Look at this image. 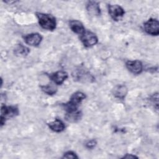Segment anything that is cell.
Instances as JSON below:
<instances>
[{
	"label": "cell",
	"instance_id": "1",
	"mask_svg": "<svg viewBox=\"0 0 159 159\" xmlns=\"http://www.w3.org/2000/svg\"><path fill=\"white\" fill-rule=\"evenodd\" d=\"M86 98L84 93L76 91L72 94L68 102L63 104V107L66 112H71L78 110V107L81 101Z\"/></svg>",
	"mask_w": 159,
	"mask_h": 159
},
{
	"label": "cell",
	"instance_id": "2",
	"mask_svg": "<svg viewBox=\"0 0 159 159\" xmlns=\"http://www.w3.org/2000/svg\"><path fill=\"white\" fill-rule=\"evenodd\" d=\"M35 14L38 19L39 24L43 29L48 30H53L55 29L57 22L54 16L51 14L41 12H36Z\"/></svg>",
	"mask_w": 159,
	"mask_h": 159
},
{
	"label": "cell",
	"instance_id": "3",
	"mask_svg": "<svg viewBox=\"0 0 159 159\" xmlns=\"http://www.w3.org/2000/svg\"><path fill=\"white\" fill-rule=\"evenodd\" d=\"M1 125L2 126L5 124L6 120L9 117H14L19 114V109L16 106H6L2 105L1 109Z\"/></svg>",
	"mask_w": 159,
	"mask_h": 159
},
{
	"label": "cell",
	"instance_id": "4",
	"mask_svg": "<svg viewBox=\"0 0 159 159\" xmlns=\"http://www.w3.org/2000/svg\"><path fill=\"white\" fill-rule=\"evenodd\" d=\"M80 40L85 47H91L95 45L98 41L96 34L89 30H85L81 35Z\"/></svg>",
	"mask_w": 159,
	"mask_h": 159
},
{
	"label": "cell",
	"instance_id": "5",
	"mask_svg": "<svg viewBox=\"0 0 159 159\" xmlns=\"http://www.w3.org/2000/svg\"><path fill=\"white\" fill-rule=\"evenodd\" d=\"M74 80L80 82H92L94 81V77L89 73V72L84 69H77L72 73Z\"/></svg>",
	"mask_w": 159,
	"mask_h": 159
},
{
	"label": "cell",
	"instance_id": "6",
	"mask_svg": "<svg viewBox=\"0 0 159 159\" xmlns=\"http://www.w3.org/2000/svg\"><path fill=\"white\" fill-rule=\"evenodd\" d=\"M143 29L148 34L152 35H158L159 34L158 21L155 19L151 18L144 23Z\"/></svg>",
	"mask_w": 159,
	"mask_h": 159
},
{
	"label": "cell",
	"instance_id": "7",
	"mask_svg": "<svg viewBox=\"0 0 159 159\" xmlns=\"http://www.w3.org/2000/svg\"><path fill=\"white\" fill-rule=\"evenodd\" d=\"M108 11L112 19L116 21L120 20L125 14L124 9L117 4H109Z\"/></svg>",
	"mask_w": 159,
	"mask_h": 159
},
{
	"label": "cell",
	"instance_id": "8",
	"mask_svg": "<svg viewBox=\"0 0 159 159\" xmlns=\"http://www.w3.org/2000/svg\"><path fill=\"white\" fill-rule=\"evenodd\" d=\"M126 67L129 71L134 75L140 74L143 70V65L139 60H129L126 62Z\"/></svg>",
	"mask_w": 159,
	"mask_h": 159
},
{
	"label": "cell",
	"instance_id": "9",
	"mask_svg": "<svg viewBox=\"0 0 159 159\" xmlns=\"http://www.w3.org/2000/svg\"><path fill=\"white\" fill-rule=\"evenodd\" d=\"M25 42L33 47L38 46L42 40V37L38 33H32L26 35L24 37Z\"/></svg>",
	"mask_w": 159,
	"mask_h": 159
},
{
	"label": "cell",
	"instance_id": "10",
	"mask_svg": "<svg viewBox=\"0 0 159 159\" xmlns=\"http://www.w3.org/2000/svg\"><path fill=\"white\" fill-rule=\"evenodd\" d=\"M50 78L56 84H61L68 78V74L64 71H58L49 75Z\"/></svg>",
	"mask_w": 159,
	"mask_h": 159
},
{
	"label": "cell",
	"instance_id": "11",
	"mask_svg": "<svg viewBox=\"0 0 159 159\" xmlns=\"http://www.w3.org/2000/svg\"><path fill=\"white\" fill-rule=\"evenodd\" d=\"M127 88L125 85L119 84L114 88L113 95L119 99H124L127 94Z\"/></svg>",
	"mask_w": 159,
	"mask_h": 159
},
{
	"label": "cell",
	"instance_id": "12",
	"mask_svg": "<svg viewBox=\"0 0 159 159\" xmlns=\"http://www.w3.org/2000/svg\"><path fill=\"white\" fill-rule=\"evenodd\" d=\"M69 26L73 32L78 34L81 35L85 31V29L83 24L77 20H70L69 22Z\"/></svg>",
	"mask_w": 159,
	"mask_h": 159
},
{
	"label": "cell",
	"instance_id": "13",
	"mask_svg": "<svg viewBox=\"0 0 159 159\" xmlns=\"http://www.w3.org/2000/svg\"><path fill=\"white\" fill-rule=\"evenodd\" d=\"M87 11L89 15L99 16L101 14V10L99 5L98 2L94 1H89L86 6Z\"/></svg>",
	"mask_w": 159,
	"mask_h": 159
},
{
	"label": "cell",
	"instance_id": "14",
	"mask_svg": "<svg viewBox=\"0 0 159 159\" xmlns=\"http://www.w3.org/2000/svg\"><path fill=\"white\" fill-rule=\"evenodd\" d=\"M48 125L52 130L55 132H62L65 129L64 123L58 119H55L53 121L48 123Z\"/></svg>",
	"mask_w": 159,
	"mask_h": 159
},
{
	"label": "cell",
	"instance_id": "15",
	"mask_svg": "<svg viewBox=\"0 0 159 159\" xmlns=\"http://www.w3.org/2000/svg\"><path fill=\"white\" fill-rule=\"evenodd\" d=\"M82 117V113L80 111L76 110L71 112H66L65 114V119L70 122H76L79 121Z\"/></svg>",
	"mask_w": 159,
	"mask_h": 159
},
{
	"label": "cell",
	"instance_id": "16",
	"mask_svg": "<svg viewBox=\"0 0 159 159\" xmlns=\"http://www.w3.org/2000/svg\"><path fill=\"white\" fill-rule=\"evenodd\" d=\"M29 53V49L22 44H19L14 49L15 55L19 57L26 56Z\"/></svg>",
	"mask_w": 159,
	"mask_h": 159
},
{
	"label": "cell",
	"instance_id": "17",
	"mask_svg": "<svg viewBox=\"0 0 159 159\" xmlns=\"http://www.w3.org/2000/svg\"><path fill=\"white\" fill-rule=\"evenodd\" d=\"M40 87L42 88V90L48 95H53L55 94L57 91V88L52 84L45 85V86H41Z\"/></svg>",
	"mask_w": 159,
	"mask_h": 159
},
{
	"label": "cell",
	"instance_id": "18",
	"mask_svg": "<svg viewBox=\"0 0 159 159\" xmlns=\"http://www.w3.org/2000/svg\"><path fill=\"white\" fill-rule=\"evenodd\" d=\"M63 158H78L76 154L72 151H68L64 153Z\"/></svg>",
	"mask_w": 159,
	"mask_h": 159
},
{
	"label": "cell",
	"instance_id": "19",
	"mask_svg": "<svg viewBox=\"0 0 159 159\" xmlns=\"http://www.w3.org/2000/svg\"><path fill=\"white\" fill-rule=\"evenodd\" d=\"M96 143L97 142L95 140H89L86 143V147L88 148H93L96 145Z\"/></svg>",
	"mask_w": 159,
	"mask_h": 159
},
{
	"label": "cell",
	"instance_id": "20",
	"mask_svg": "<svg viewBox=\"0 0 159 159\" xmlns=\"http://www.w3.org/2000/svg\"><path fill=\"white\" fill-rule=\"evenodd\" d=\"M137 158L138 157L137 156H135V155H132V154H126L125 155H124L122 158Z\"/></svg>",
	"mask_w": 159,
	"mask_h": 159
}]
</instances>
